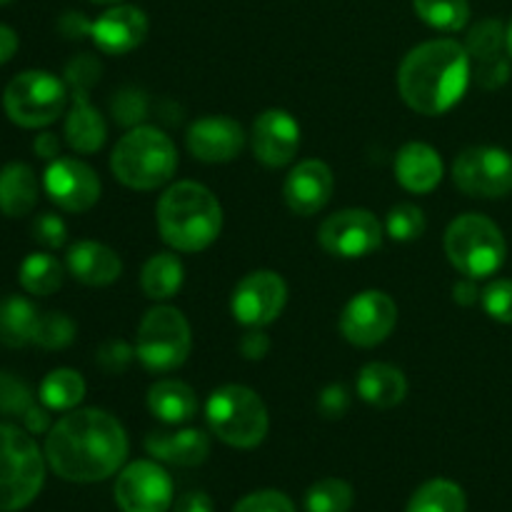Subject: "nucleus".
<instances>
[{"label":"nucleus","instance_id":"obj_1","mask_svg":"<svg viewBox=\"0 0 512 512\" xmlns=\"http://www.w3.org/2000/svg\"><path fill=\"white\" fill-rule=\"evenodd\" d=\"M128 458V435L110 413L70 410L48 430L45 460L68 483H98L118 473Z\"/></svg>","mask_w":512,"mask_h":512},{"label":"nucleus","instance_id":"obj_2","mask_svg":"<svg viewBox=\"0 0 512 512\" xmlns=\"http://www.w3.org/2000/svg\"><path fill=\"white\" fill-rule=\"evenodd\" d=\"M470 83V55L453 38L428 40L403 58L398 90L420 115H443L460 103Z\"/></svg>","mask_w":512,"mask_h":512},{"label":"nucleus","instance_id":"obj_3","mask_svg":"<svg viewBox=\"0 0 512 512\" xmlns=\"http://www.w3.org/2000/svg\"><path fill=\"white\" fill-rule=\"evenodd\" d=\"M158 230L170 248L180 253H200L215 243L223 228V208L205 185L183 180L160 195Z\"/></svg>","mask_w":512,"mask_h":512},{"label":"nucleus","instance_id":"obj_4","mask_svg":"<svg viewBox=\"0 0 512 512\" xmlns=\"http://www.w3.org/2000/svg\"><path fill=\"white\" fill-rule=\"evenodd\" d=\"M178 168L175 145L163 130L150 125L130 128L110 155V170L133 190H155L168 183Z\"/></svg>","mask_w":512,"mask_h":512},{"label":"nucleus","instance_id":"obj_5","mask_svg":"<svg viewBox=\"0 0 512 512\" xmlns=\"http://www.w3.org/2000/svg\"><path fill=\"white\" fill-rule=\"evenodd\" d=\"M45 483V455L28 430L0 425V512L28 508Z\"/></svg>","mask_w":512,"mask_h":512},{"label":"nucleus","instance_id":"obj_6","mask_svg":"<svg viewBox=\"0 0 512 512\" xmlns=\"http://www.w3.org/2000/svg\"><path fill=\"white\" fill-rule=\"evenodd\" d=\"M210 430L230 448H258L268 435V408L255 390L245 385H223L205 405Z\"/></svg>","mask_w":512,"mask_h":512},{"label":"nucleus","instance_id":"obj_7","mask_svg":"<svg viewBox=\"0 0 512 512\" xmlns=\"http://www.w3.org/2000/svg\"><path fill=\"white\" fill-rule=\"evenodd\" d=\"M445 253L465 278H488L505 263L508 245L503 230L480 213H465L445 230Z\"/></svg>","mask_w":512,"mask_h":512},{"label":"nucleus","instance_id":"obj_8","mask_svg":"<svg viewBox=\"0 0 512 512\" xmlns=\"http://www.w3.org/2000/svg\"><path fill=\"white\" fill-rule=\"evenodd\" d=\"M68 83L48 70L18 73L3 93V110L20 128H45L65 113Z\"/></svg>","mask_w":512,"mask_h":512},{"label":"nucleus","instance_id":"obj_9","mask_svg":"<svg viewBox=\"0 0 512 512\" xmlns=\"http://www.w3.org/2000/svg\"><path fill=\"white\" fill-rule=\"evenodd\" d=\"M190 345H193L190 325L178 308L158 305L140 320L135 355L153 373L178 370L188 360Z\"/></svg>","mask_w":512,"mask_h":512},{"label":"nucleus","instance_id":"obj_10","mask_svg":"<svg viewBox=\"0 0 512 512\" xmlns=\"http://www.w3.org/2000/svg\"><path fill=\"white\" fill-rule=\"evenodd\" d=\"M98 78L100 63L93 55H78L65 68V83L70 85V98H73L68 120H65V140H68L70 148L83 155L103 148L105 135H108L103 115L90 105L88 95V90L98 83Z\"/></svg>","mask_w":512,"mask_h":512},{"label":"nucleus","instance_id":"obj_11","mask_svg":"<svg viewBox=\"0 0 512 512\" xmlns=\"http://www.w3.org/2000/svg\"><path fill=\"white\" fill-rule=\"evenodd\" d=\"M453 180L470 198H503L512 190V155L493 145L465 148L453 163Z\"/></svg>","mask_w":512,"mask_h":512},{"label":"nucleus","instance_id":"obj_12","mask_svg":"<svg viewBox=\"0 0 512 512\" xmlns=\"http://www.w3.org/2000/svg\"><path fill=\"white\" fill-rule=\"evenodd\" d=\"M318 243L335 258H365L383 245V225L365 208L340 210L323 220Z\"/></svg>","mask_w":512,"mask_h":512},{"label":"nucleus","instance_id":"obj_13","mask_svg":"<svg viewBox=\"0 0 512 512\" xmlns=\"http://www.w3.org/2000/svg\"><path fill=\"white\" fill-rule=\"evenodd\" d=\"M398 323V305L383 290H363L345 305L340 315V333L358 348H375L393 333Z\"/></svg>","mask_w":512,"mask_h":512},{"label":"nucleus","instance_id":"obj_14","mask_svg":"<svg viewBox=\"0 0 512 512\" xmlns=\"http://www.w3.org/2000/svg\"><path fill=\"white\" fill-rule=\"evenodd\" d=\"M115 503L123 512H168L173 505V480L153 460H135L120 470Z\"/></svg>","mask_w":512,"mask_h":512},{"label":"nucleus","instance_id":"obj_15","mask_svg":"<svg viewBox=\"0 0 512 512\" xmlns=\"http://www.w3.org/2000/svg\"><path fill=\"white\" fill-rule=\"evenodd\" d=\"M288 303V285L273 270H255L245 275L233 293V315L248 328H263L283 313Z\"/></svg>","mask_w":512,"mask_h":512},{"label":"nucleus","instance_id":"obj_16","mask_svg":"<svg viewBox=\"0 0 512 512\" xmlns=\"http://www.w3.org/2000/svg\"><path fill=\"white\" fill-rule=\"evenodd\" d=\"M43 185L48 198L65 213H83L100 198V178L88 163L78 158L50 160Z\"/></svg>","mask_w":512,"mask_h":512},{"label":"nucleus","instance_id":"obj_17","mask_svg":"<svg viewBox=\"0 0 512 512\" xmlns=\"http://www.w3.org/2000/svg\"><path fill=\"white\" fill-rule=\"evenodd\" d=\"M255 158L268 168H283L293 163L300 150V125L288 110L270 108L260 113L250 133Z\"/></svg>","mask_w":512,"mask_h":512},{"label":"nucleus","instance_id":"obj_18","mask_svg":"<svg viewBox=\"0 0 512 512\" xmlns=\"http://www.w3.org/2000/svg\"><path fill=\"white\" fill-rule=\"evenodd\" d=\"M185 143L203 163H230L245 148V130L228 115H205L190 125Z\"/></svg>","mask_w":512,"mask_h":512},{"label":"nucleus","instance_id":"obj_19","mask_svg":"<svg viewBox=\"0 0 512 512\" xmlns=\"http://www.w3.org/2000/svg\"><path fill=\"white\" fill-rule=\"evenodd\" d=\"M333 170L323 163V160H303V163L295 165L290 170V175L285 178L283 195L288 208L295 215H308L320 213L325 205L333 198Z\"/></svg>","mask_w":512,"mask_h":512},{"label":"nucleus","instance_id":"obj_20","mask_svg":"<svg viewBox=\"0 0 512 512\" xmlns=\"http://www.w3.org/2000/svg\"><path fill=\"white\" fill-rule=\"evenodd\" d=\"M148 35V15L135 5H113L90 25V38L105 55H125Z\"/></svg>","mask_w":512,"mask_h":512},{"label":"nucleus","instance_id":"obj_21","mask_svg":"<svg viewBox=\"0 0 512 512\" xmlns=\"http://www.w3.org/2000/svg\"><path fill=\"white\" fill-rule=\"evenodd\" d=\"M68 270L75 280L93 288H103V285L115 283L123 273V263H120L118 253L110 250L108 245L95 243V240H78L68 248Z\"/></svg>","mask_w":512,"mask_h":512},{"label":"nucleus","instance_id":"obj_22","mask_svg":"<svg viewBox=\"0 0 512 512\" xmlns=\"http://www.w3.org/2000/svg\"><path fill=\"white\" fill-rule=\"evenodd\" d=\"M395 178L410 193H433L443 180V160L428 143H408L395 158Z\"/></svg>","mask_w":512,"mask_h":512},{"label":"nucleus","instance_id":"obj_23","mask_svg":"<svg viewBox=\"0 0 512 512\" xmlns=\"http://www.w3.org/2000/svg\"><path fill=\"white\" fill-rule=\"evenodd\" d=\"M145 450L163 463L195 468L208 460L210 440L203 430L195 428L178 430V433H150L145 438Z\"/></svg>","mask_w":512,"mask_h":512},{"label":"nucleus","instance_id":"obj_24","mask_svg":"<svg viewBox=\"0 0 512 512\" xmlns=\"http://www.w3.org/2000/svg\"><path fill=\"white\" fill-rule=\"evenodd\" d=\"M358 395L375 408H395L408 395V380L403 370L388 363H368L358 373Z\"/></svg>","mask_w":512,"mask_h":512},{"label":"nucleus","instance_id":"obj_25","mask_svg":"<svg viewBox=\"0 0 512 512\" xmlns=\"http://www.w3.org/2000/svg\"><path fill=\"white\" fill-rule=\"evenodd\" d=\"M38 203V178L25 163H8L0 168V213L23 218Z\"/></svg>","mask_w":512,"mask_h":512},{"label":"nucleus","instance_id":"obj_26","mask_svg":"<svg viewBox=\"0 0 512 512\" xmlns=\"http://www.w3.org/2000/svg\"><path fill=\"white\" fill-rule=\"evenodd\" d=\"M148 408L158 420L170 425L188 423L198 410V398L195 390L183 380H158L148 390Z\"/></svg>","mask_w":512,"mask_h":512},{"label":"nucleus","instance_id":"obj_27","mask_svg":"<svg viewBox=\"0 0 512 512\" xmlns=\"http://www.w3.org/2000/svg\"><path fill=\"white\" fill-rule=\"evenodd\" d=\"M38 315L35 305L20 295H8L0 300V343L8 348H23L33 343Z\"/></svg>","mask_w":512,"mask_h":512},{"label":"nucleus","instance_id":"obj_28","mask_svg":"<svg viewBox=\"0 0 512 512\" xmlns=\"http://www.w3.org/2000/svg\"><path fill=\"white\" fill-rule=\"evenodd\" d=\"M140 285L150 300H168L183 288V263L173 253H158L143 265Z\"/></svg>","mask_w":512,"mask_h":512},{"label":"nucleus","instance_id":"obj_29","mask_svg":"<svg viewBox=\"0 0 512 512\" xmlns=\"http://www.w3.org/2000/svg\"><path fill=\"white\" fill-rule=\"evenodd\" d=\"M468 510V500H465L463 488L453 480H428L415 490L410 498L408 510L405 512H465Z\"/></svg>","mask_w":512,"mask_h":512},{"label":"nucleus","instance_id":"obj_30","mask_svg":"<svg viewBox=\"0 0 512 512\" xmlns=\"http://www.w3.org/2000/svg\"><path fill=\"white\" fill-rule=\"evenodd\" d=\"M63 278V265L50 253H33L20 265V285H23L25 293L38 295V298H45V295H53L55 290H60Z\"/></svg>","mask_w":512,"mask_h":512},{"label":"nucleus","instance_id":"obj_31","mask_svg":"<svg viewBox=\"0 0 512 512\" xmlns=\"http://www.w3.org/2000/svg\"><path fill=\"white\" fill-rule=\"evenodd\" d=\"M85 398L83 375L70 368H58L40 383V403L48 410H73Z\"/></svg>","mask_w":512,"mask_h":512},{"label":"nucleus","instance_id":"obj_32","mask_svg":"<svg viewBox=\"0 0 512 512\" xmlns=\"http://www.w3.org/2000/svg\"><path fill=\"white\" fill-rule=\"evenodd\" d=\"M413 8L423 23L445 33H458L470 20L468 0H413Z\"/></svg>","mask_w":512,"mask_h":512},{"label":"nucleus","instance_id":"obj_33","mask_svg":"<svg viewBox=\"0 0 512 512\" xmlns=\"http://www.w3.org/2000/svg\"><path fill=\"white\" fill-rule=\"evenodd\" d=\"M505 38H508V28H505L500 20L495 18L480 20V23L468 33L465 50H468L470 60H475V63H485V60H493L503 55Z\"/></svg>","mask_w":512,"mask_h":512},{"label":"nucleus","instance_id":"obj_34","mask_svg":"<svg viewBox=\"0 0 512 512\" xmlns=\"http://www.w3.org/2000/svg\"><path fill=\"white\" fill-rule=\"evenodd\" d=\"M350 508H353V488L345 480H318L305 495L308 512H348Z\"/></svg>","mask_w":512,"mask_h":512},{"label":"nucleus","instance_id":"obj_35","mask_svg":"<svg viewBox=\"0 0 512 512\" xmlns=\"http://www.w3.org/2000/svg\"><path fill=\"white\" fill-rule=\"evenodd\" d=\"M75 340V323L65 313H43L35 323L33 343L45 350H63Z\"/></svg>","mask_w":512,"mask_h":512},{"label":"nucleus","instance_id":"obj_36","mask_svg":"<svg viewBox=\"0 0 512 512\" xmlns=\"http://www.w3.org/2000/svg\"><path fill=\"white\" fill-rule=\"evenodd\" d=\"M388 235L398 243H410V240H418L420 235L425 233L428 223H425V213L418 208V205L400 203L395 205L388 213Z\"/></svg>","mask_w":512,"mask_h":512},{"label":"nucleus","instance_id":"obj_37","mask_svg":"<svg viewBox=\"0 0 512 512\" xmlns=\"http://www.w3.org/2000/svg\"><path fill=\"white\" fill-rule=\"evenodd\" d=\"M35 405L33 393L20 378L10 373H0V415H18L23 418Z\"/></svg>","mask_w":512,"mask_h":512},{"label":"nucleus","instance_id":"obj_38","mask_svg":"<svg viewBox=\"0 0 512 512\" xmlns=\"http://www.w3.org/2000/svg\"><path fill=\"white\" fill-rule=\"evenodd\" d=\"M485 313L498 323H512V280H493L488 288L480 293Z\"/></svg>","mask_w":512,"mask_h":512},{"label":"nucleus","instance_id":"obj_39","mask_svg":"<svg viewBox=\"0 0 512 512\" xmlns=\"http://www.w3.org/2000/svg\"><path fill=\"white\" fill-rule=\"evenodd\" d=\"M233 512H295L293 500L278 490H260L240 500Z\"/></svg>","mask_w":512,"mask_h":512},{"label":"nucleus","instance_id":"obj_40","mask_svg":"<svg viewBox=\"0 0 512 512\" xmlns=\"http://www.w3.org/2000/svg\"><path fill=\"white\" fill-rule=\"evenodd\" d=\"M33 238L40 245H45V248L58 250L68 240V225H65V220L60 215L43 213L33 220Z\"/></svg>","mask_w":512,"mask_h":512},{"label":"nucleus","instance_id":"obj_41","mask_svg":"<svg viewBox=\"0 0 512 512\" xmlns=\"http://www.w3.org/2000/svg\"><path fill=\"white\" fill-rule=\"evenodd\" d=\"M113 113L115 120L123 125H135L138 120L145 118L148 105H145V95L138 90H123L113 98Z\"/></svg>","mask_w":512,"mask_h":512},{"label":"nucleus","instance_id":"obj_42","mask_svg":"<svg viewBox=\"0 0 512 512\" xmlns=\"http://www.w3.org/2000/svg\"><path fill=\"white\" fill-rule=\"evenodd\" d=\"M133 360V350L123 340H110L98 350V365L105 373H123Z\"/></svg>","mask_w":512,"mask_h":512},{"label":"nucleus","instance_id":"obj_43","mask_svg":"<svg viewBox=\"0 0 512 512\" xmlns=\"http://www.w3.org/2000/svg\"><path fill=\"white\" fill-rule=\"evenodd\" d=\"M475 78H478V83L483 85V88H488V90L500 88V85L508 83L510 63L503 58V55H500V58H493V60H485V63H478Z\"/></svg>","mask_w":512,"mask_h":512},{"label":"nucleus","instance_id":"obj_44","mask_svg":"<svg viewBox=\"0 0 512 512\" xmlns=\"http://www.w3.org/2000/svg\"><path fill=\"white\" fill-rule=\"evenodd\" d=\"M320 410H323L325 418H343L345 410H348L350 398H348V390L343 385H330V388L323 390L318 400Z\"/></svg>","mask_w":512,"mask_h":512},{"label":"nucleus","instance_id":"obj_45","mask_svg":"<svg viewBox=\"0 0 512 512\" xmlns=\"http://www.w3.org/2000/svg\"><path fill=\"white\" fill-rule=\"evenodd\" d=\"M270 350V338L260 328H253L240 340V353L248 360H263Z\"/></svg>","mask_w":512,"mask_h":512},{"label":"nucleus","instance_id":"obj_46","mask_svg":"<svg viewBox=\"0 0 512 512\" xmlns=\"http://www.w3.org/2000/svg\"><path fill=\"white\" fill-rule=\"evenodd\" d=\"M173 512H213V500L205 493H185L178 498Z\"/></svg>","mask_w":512,"mask_h":512},{"label":"nucleus","instance_id":"obj_47","mask_svg":"<svg viewBox=\"0 0 512 512\" xmlns=\"http://www.w3.org/2000/svg\"><path fill=\"white\" fill-rule=\"evenodd\" d=\"M20 420H23L25 430H28V433H33V435L45 433V430L50 428V415H48V410L40 408V405H33V408H30L28 413H25Z\"/></svg>","mask_w":512,"mask_h":512},{"label":"nucleus","instance_id":"obj_48","mask_svg":"<svg viewBox=\"0 0 512 512\" xmlns=\"http://www.w3.org/2000/svg\"><path fill=\"white\" fill-rule=\"evenodd\" d=\"M90 25L93 23H88L80 13H68L60 20V30H63L68 38H83V35H90Z\"/></svg>","mask_w":512,"mask_h":512},{"label":"nucleus","instance_id":"obj_49","mask_svg":"<svg viewBox=\"0 0 512 512\" xmlns=\"http://www.w3.org/2000/svg\"><path fill=\"white\" fill-rule=\"evenodd\" d=\"M33 150H35V155H38V158L55 160L60 155V140L55 138L53 133H43V135H38V138H35Z\"/></svg>","mask_w":512,"mask_h":512},{"label":"nucleus","instance_id":"obj_50","mask_svg":"<svg viewBox=\"0 0 512 512\" xmlns=\"http://www.w3.org/2000/svg\"><path fill=\"white\" fill-rule=\"evenodd\" d=\"M15 50H18V35H15L13 28L0 23V65L8 63L15 55Z\"/></svg>","mask_w":512,"mask_h":512},{"label":"nucleus","instance_id":"obj_51","mask_svg":"<svg viewBox=\"0 0 512 512\" xmlns=\"http://www.w3.org/2000/svg\"><path fill=\"white\" fill-rule=\"evenodd\" d=\"M453 295H455V303H460V305H473V303H478V298H480V293H478V288H475L473 278L458 280V283H455V288H453Z\"/></svg>","mask_w":512,"mask_h":512},{"label":"nucleus","instance_id":"obj_52","mask_svg":"<svg viewBox=\"0 0 512 512\" xmlns=\"http://www.w3.org/2000/svg\"><path fill=\"white\" fill-rule=\"evenodd\" d=\"M505 48H508V53H510V58H512V20H510V25H508V38H505Z\"/></svg>","mask_w":512,"mask_h":512},{"label":"nucleus","instance_id":"obj_53","mask_svg":"<svg viewBox=\"0 0 512 512\" xmlns=\"http://www.w3.org/2000/svg\"><path fill=\"white\" fill-rule=\"evenodd\" d=\"M93 3H98V5H115V3H120V0H93Z\"/></svg>","mask_w":512,"mask_h":512},{"label":"nucleus","instance_id":"obj_54","mask_svg":"<svg viewBox=\"0 0 512 512\" xmlns=\"http://www.w3.org/2000/svg\"><path fill=\"white\" fill-rule=\"evenodd\" d=\"M5 3H10V0H0V5H5Z\"/></svg>","mask_w":512,"mask_h":512}]
</instances>
